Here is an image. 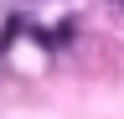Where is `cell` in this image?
<instances>
[]
</instances>
